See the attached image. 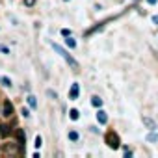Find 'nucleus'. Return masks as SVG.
<instances>
[{
  "instance_id": "ddd939ff",
  "label": "nucleus",
  "mask_w": 158,
  "mask_h": 158,
  "mask_svg": "<svg viewBox=\"0 0 158 158\" xmlns=\"http://www.w3.org/2000/svg\"><path fill=\"white\" fill-rule=\"evenodd\" d=\"M0 82H2V86H6V88H11V80L8 76H0Z\"/></svg>"
},
{
  "instance_id": "aec40b11",
  "label": "nucleus",
  "mask_w": 158,
  "mask_h": 158,
  "mask_svg": "<svg viewBox=\"0 0 158 158\" xmlns=\"http://www.w3.org/2000/svg\"><path fill=\"white\" fill-rule=\"evenodd\" d=\"M61 35H63V37H67V35H71V30H67V28H63V30H61Z\"/></svg>"
},
{
  "instance_id": "4be33fe9",
  "label": "nucleus",
  "mask_w": 158,
  "mask_h": 158,
  "mask_svg": "<svg viewBox=\"0 0 158 158\" xmlns=\"http://www.w3.org/2000/svg\"><path fill=\"white\" fill-rule=\"evenodd\" d=\"M152 23H154V24H158V15H154V17H152Z\"/></svg>"
},
{
  "instance_id": "423d86ee",
  "label": "nucleus",
  "mask_w": 158,
  "mask_h": 158,
  "mask_svg": "<svg viewBox=\"0 0 158 158\" xmlns=\"http://www.w3.org/2000/svg\"><path fill=\"white\" fill-rule=\"evenodd\" d=\"M97 121H99L101 125H106V123H108V115H106L104 110H99V112H97Z\"/></svg>"
},
{
  "instance_id": "0eeeda50",
  "label": "nucleus",
  "mask_w": 158,
  "mask_h": 158,
  "mask_svg": "<svg viewBox=\"0 0 158 158\" xmlns=\"http://www.w3.org/2000/svg\"><path fill=\"white\" fill-rule=\"evenodd\" d=\"M65 45H67L69 48H76V41H74L71 35H67V37H65Z\"/></svg>"
},
{
  "instance_id": "412c9836",
  "label": "nucleus",
  "mask_w": 158,
  "mask_h": 158,
  "mask_svg": "<svg viewBox=\"0 0 158 158\" xmlns=\"http://www.w3.org/2000/svg\"><path fill=\"white\" fill-rule=\"evenodd\" d=\"M47 95H48V97H52V99H56V93H54L52 89H48V91H47Z\"/></svg>"
},
{
  "instance_id": "39448f33",
  "label": "nucleus",
  "mask_w": 158,
  "mask_h": 158,
  "mask_svg": "<svg viewBox=\"0 0 158 158\" xmlns=\"http://www.w3.org/2000/svg\"><path fill=\"white\" fill-rule=\"evenodd\" d=\"M78 95H80V86L74 82V84L71 86V89H69V99H71V101H76Z\"/></svg>"
},
{
  "instance_id": "f8f14e48",
  "label": "nucleus",
  "mask_w": 158,
  "mask_h": 158,
  "mask_svg": "<svg viewBox=\"0 0 158 158\" xmlns=\"http://www.w3.org/2000/svg\"><path fill=\"white\" fill-rule=\"evenodd\" d=\"M69 117H71L73 121H76L78 117H80V112H78V110H74V108H73V110L69 112Z\"/></svg>"
},
{
  "instance_id": "5701e85b",
  "label": "nucleus",
  "mask_w": 158,
  "mask_h": 158,
  "mask_svg": "<svg viewBox=\"0 0 158 158\" xmlns=\"http://www.w3.org/2000/svg\"><path fill=\"white\" fill-rule=\"evenodd\" d=\"M147 2H149L151 6H154V4H156V0H147Z\"/></svg>"
},
{
  "instance_id": "7ed1b4c3",
  "label": "nucleus",
  "mask_w": 158,
  "mask_h": 158,
  "mask_svg": "<svg viewBox=\"0 0 158 158\" xmlns=\"http://www.w3.org/2000/svg\"><path fill=\"white\" fill-rule=\"evenodd\" d=\"M21 143H10V145H4L2 149H0V152L2 154H11V156H17L21 152Z\"/></svg>"
},
{
  "instance_id": "f257e3e1",
  "label": "nucleus",
  "mask_w": 158,
  "mask_h": 158,
  "mask_svg": "<svg viewBox=\"0 0 158 158\" xmlns=\"http://www.w3.org/2000/svg\"><path fill=\"white\" fill-rule=\"evenodd\" d=\"M52 48H54V50H56V52H58V54H60V56H61V58H63V60H65V61H67V63H69L74 71L78 69V61H76V60H74V58H73V56H71V54H69L63 47H60L58 43H52Z\"/></svg>"
},
{
  "instance_id": "2eb2a0df",
  "label": "nucleus",
  "mask_w": 158,
  "mask_h": 158,
  "mask_svg": "<svg viewBox=\"0 0 158 158\" xmlns=\"http://www.w3.org/2000/svg\"><path fill=\"white\" fill-rule=\"evenodd\" d=\"M147 141H158L156 132H149V134H147Z\"/></svg>"
},
{
  "instance_id": "6ab92c4d",
  "label": "nucleus",
  "mask_w": 158,
  "mask_h": 158,
  "mask_svg": "<svg viewBox=\"0 0 158 158\" xmlns=\"http://www.w3.org/2000/svg\"><path fill=\"white\" fill-rule=\"evenodd\" d=\"M21 114H23L24 117H30V110H28V108H23V110H21Z\"/></svg>"
},
{
  "instance_id": "1a4fd4ad",
  "label": "nucleus",
  "mask_w": 158,
  "mask_h": 158,
  "mask_svg": "<svg viewBox=\"0 0 158 158\" xmlns=\"http://www.w3.org/2000/svg\"><path fill=\"white\" fill-rule=\"evenodd\" d=\"M143 123H145V125H147L151 130H154V128H156V123H154L152 119H149V117H143Z\"/></svg>"
},
{
  "instance_id": "20e7f679",
  "label": "nucleus",
  "mask_w": 158,
  "mask_h": 158,
  "mask_svg": "<svg viewBox=\"0 0 158 158\" xmlns=\"http://www.w3.org/2000/svg\"><path fill=\"white\" fill-rule=\"evenodd\" d=\"M106 143H108L112 149H117V147H119V138H117V134H115V132H108V134H106Z\"/></svg>"
},
{
  "instance_id": "b1692460",
  "label": "nucleus",
  "mask_w": 158,
  "mask_h": 158,
  "mask_svg": "<svg viewBox=\"0 0 158 158\" xmlns=\"http://www.w3.org/2000/svg\"><path fill=\"white\" fill-rule=\"evenodd\" d=\"M65 2H67V0H65Z\"/></svg>"
},
{
  "instance_id": "f03ea898",
  "label": "nucleus",
  "mask_w": 158,
  "mask_h": 158,
  "mask_svg": "<svg viewBox=\"0 0 158 158\" xmlns=\"http://www.w3.org/2000/svg\"><path fill=\"white\" fill-rule=\"evenodd\" d=\"M13 112H15L13 104H11L10 101H4V102H2V108H0V115L6 117V119H10V117H13Z\"/></svg>"
},
{
  "instance_id": "9b49d317",
  "label": "nucleus",
  "mask_w": 158,
  "mask_h": 158,
  "mask_svg": "<svg viewBox=\"0 0 158 158\" xmlns=\"http://www.w3.org/2000/svg\"><path fill=\"white\" fill-rule=\"evenodd\" d=\"M28 106L30 108H37V101H35L34 95H28Z\"/></svg>"
},
{
  "instance_id": "9d476101",
  "label": "nucleus",
  "mask_w": 158,
  "mask_h": 158,
  "mask_svg": "<svg viewBox=\"0 0 158 158\" xmlns=\"http://www.w3.org/2000/svg\"><path fill=\"white\" fill-rule=\"evenodd\" d=\"M15 134H17V139H19V143H21V145H24V139H26V136H24V132H23V130L19 128V130H17Z\"/></svg>"
},
{
  "instance_id": "dca6fc26",
  "label": "nucleus",
  "mask_w": 158,
  "mask_h": 158,
  "mask_svg": "<svg viewBox=\"0 0 158 158\" xmlns=\"http://www.w3.org/2000/svg\"><path fill=\"white\" fill-rule=\"evenodd\" d=\"M35 2H37V0H24V6H26V8H34Z\"/></svg>"
},
{
  "instance_id": "6e6552de",
  "label": "nucleus",
  "mask_w": 158,
  "mask_h": 158,
  "mask_svg": "<svg viewBox=\"0 0 158 158\" xmlns=\"http://www.w3.org/2000/svg\"><path fill=\"white\" fill-rule=\"evenodd\" d=\"M91 104H93L95 108H101V106H102V99L95 95V97H91Z\"/></svg>"
},
{
  "instance_id": "a211bd4d",
  "label": "nucleus",
  "mask_w": 158,
  "mask_h": 158,
  "mask_svg": "<svg viewBox=\"0 0 158 158\" xmlns=\"http://www.w3.org/2000/svg\"><path fill=\"white\" fill-rule=\"evenodd\" d=\"M0 52H4V54H10V48L6 45H0Z\"/></svg>"
},
{
  "instance_id": "4468645a",
  "label": "nucleus",
  "mask_w": 158,
  "mask_h": 158,
  "mask_svg": "<svg viewBox=\"0 0 158 158\" xmlns=\"http://www.w3.org/2000/svg\"><path fill=\"white\" fill-rule=\"evenodd\" d=\"M78 138H80V136H78V132H74V130L69 132V139L71 141H78Z\"/></svg>"
},
{
  "instance_id": "f3484780",
  "label": "nucleus",
  "mask_w": 158,
  "mask_h": 158,
  "mask_svg": "<svg viewBox=\"0 0 158 158\" xmlns=\"http://www.w3.org/2000/svg\"><path fill=\"white\" fill-rule=\"evenodd\" d=\"M34 145H35V147L39 149V147L43 145V138H41V136H35V143H34Z\"/></svg>"
}]
</instances>
